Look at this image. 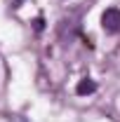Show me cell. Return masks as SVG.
Wrapping results in <instances>:
<instances>
[{"mask_svg":"<svg viewBox=\"0 0 120 122\" xmlns=\"http://www.w3.org/2000/svg\"><path fill=\"white\" fill-rule=\"evenodd\" d=\"M101 26H104L106 33H118L120 30V10H115V7L106 10L104 16H101Z\"/></svg>","mask_w":120,"mask_h":122,"instance_id":"1","label":"cell"},{"mask_svg":"<svg viewBox=\"0 0 120 122\" xmlns=\"http://www.w3.org/2000/svg\"><path fill=\"white\" fill-rule=\"evenodd\" d=\"M94 89H97V85H94L92 80H87V77H85L82 82H78V87H75V92H78V94H92Z\"/></svg>","mask_w":120,"mask_h":122,"instance_id":"2","label":"cell"}]
</instances>
